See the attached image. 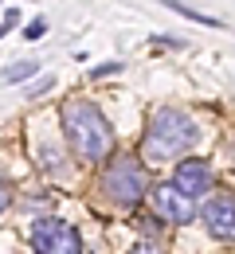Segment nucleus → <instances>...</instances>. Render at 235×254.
Here are the masks:
<instances>
[{
	"instance_id": "obj_10",
	"label": "nucleus",
	"mask_w": 235,
	"mask_h": 254,
	"mask_svg": "<svg viewBox=\"0 0 235 254\" xmlns=\"http://www.w3.org/2000/svg\"><path fill=\"white\" fill-rule=\"evenodd\" d=\"M43 32H47V24H43V20H32V24H28V32H24V39H39Z\"/></svg>"
},
{
	"instance_id": "obj_12",
	"label": "nucleus",
	"mask_w": 235,
	"mask_h": 254,
	"mask_svg": "<svg viewBox=\"0 0 235 254\" xmlns=\"http://www.w3.org/2000/svg\"><path fill=\"white\" fill-rule=\"evenodd\" d=\"M114 70H122V63H110V66H98V70H94V78H102V74H114Z\"/></svg>"
},
{
	"instance_id": "obj_4",
	"label": "nucleus",
	"mask_w": 235,
	"mask_h": 254,
	"mask_svg": "<svg viewBox=\"0 0 235 254\" xmlns=\"http://www.w3.org/2000/svg\"><path fill=\"white\" fill-rule=\"evenodd\" d=\"M32 247L35 254H82V239L63 219H39L32 227Z\"/></svg>"
},
{
	"instance_id": "obj_11",
	"label": "nucleus",
	"mask_w": 235,
	"mask_h": 254,
	"mask_svg": "<svg viewBox=\"0 0 235 254\" xmlns=\"http://www.w3.org/2000/svg\"><path fill=\"white\" fill-rule=\"evenodd\" d=\"M8 203H12V188H8V180L0 176V211H4Z\"/></svg>"
},
{
	"instance_id": "obj_1",
	"label": "nucleus",
	"mask_w": 235,
	"mask_h": 254,
	"mask_svg": "<svg viewBox=\"0 0 235 254\" xmlns=\"http://www.w3.org/2000/svg\"><path fill=\"white\" fill-rule=\"evenodd\" d=\"M63 129H67L71 149L86 160H106L114 149V129L94 102H82V98L67 102L63 106Z\"/></svg>"
},
{
	"instance_id": "obj_7",
	"label": "nucleus",
	"mask_w": 235,
	"mask_h": 254,
	"mask_svg": "<svg viewBox=\"0 0 235 254\" xmlns=\"http://www.w3.org/2000/svg\"><path fill=\"white\" fill-rule=\"evenodd\" d=\"M172 184L184 195H204L212 188V164L208 160H180L176 172H172Z\"/></svg>"
},
{
	"instance_id": "obj_2",
	"label": "nucleus",
	"mask_w": 235,
	"mask_h": 254,
	"mask_svg": "<svg viewBox=\"0 0 235 254\" xmlns=\"http://www.w3.org/2000/svg\"><path fill=\"white\" fill-rule=\"evenodd\" d=\"M196 137H200V126L188 114H180L172 106H161L149 118V129L141 137V157L145 160H172V157H180L184 149H192Z\"/></svg>"
},
{
	"instance_id": "obj_13",
	"label": "nucleus",
	"mask_w": 235,
	"mask_h": 254,
	"mask_svg": "<svg viewBox=\"0 0 235 254\" xmlns=\"http://www.w3.org/2000/svg\"><path fill=\"white\" fill-rule=\"evenodd\" d=\"M134 254H161V251H157L153 243H141V247H134Z\"/></svg>"
},
{
	"instance_id": "obj_3",
	"label": "nucleus",
	"mask_w": 235,
	"mask_h": 254,
	"mask_svg": "<svg viewBox=\"0 0 235 254\" xmlns=\"http://www.w3.org/2000/svg\"><path fill=\"white\" fill-rule=\"evenodd\" d=\"M102 188H106V195H110L114 203H122V207H134L137 199L145 195V188H149L141 160H137V157H118L110 168H106V176H102Z\"/></svg>"
},
{
	"instance_id": "obj_6",
	"label": "nucleus",
	"mask_w": 235,
	"mask_h": 254,
	"mask_svg": "<svg viewBox=\"0 0 235 254\" xmlns=\"http://www.w3.org/2000/svg\"><path fill=\"white\" fill-rule=\"evenodd\" d=\"M153 207H157V215H161V219H168V223H188V219H196L192 195H184L176 184H157V188H153Z\"/></svg>"
},
{
	"instance_id": "obj_8",
	"label": "nucleus",
	"mask_w": 235,
	"mask_h": 254,
	"mask_svg": "<svg viewBox=\"0 0 235 254\" xmlns=\"http://www.w3.org/2000/svg\"><path fill=\"white\" fill-rule=\"evenodd\" d=\"M32 74H39V63H20V66H8L4 70V82H24Z\"/></svg>"
},
{
	"instance_id": "obj_9",
	"label": "nucleus",
	"mask_w": 235,
	"mask_h": 254,
	"mask_svg": "<svg viewBox=\"0 0 235 254\" xmlns=\"http://www.w3.org/2000/svg\"><path fill=\"white\" fill-rule=\"evenodd\" d=\"M16 24H20V12H16V8H12V12H4V20H0V39H4V35L12 32Z\"/></svg>"
},
{
	"instance_id": "obj_5",
	"label": "nucleus",
	"mask_w": 235,
	"mask_h": 254,
	"mask_svg": "<svg viewBox=\"0 0 235 254\" xmlns=\"http://www.w3.org/2000/svg\"><path fill=\"white\" fill-rule=\"evenodd\" d=\"M204 227L220 239V243H235V195L220 191L204 203Z\"/></svg>"
}]
</instances>
